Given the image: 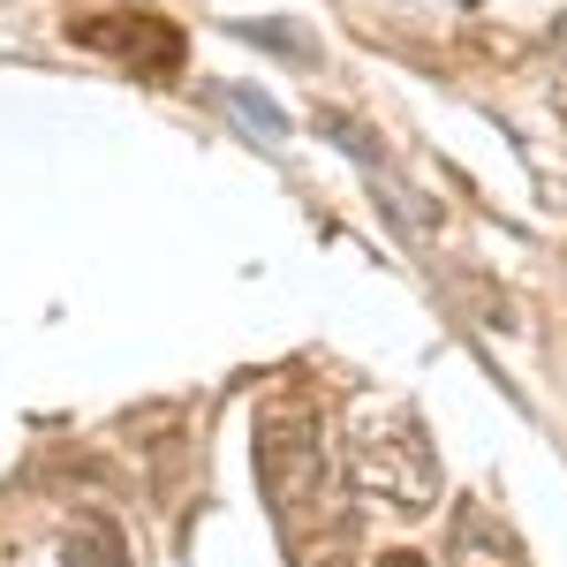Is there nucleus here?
<instances>
[{
  "instance_id": "6",
  "label": "nucleus",
  "mask_w": 567,
  "mask_h": 567,
  "mask_svg": "<svg viewBox=\"0 0 567 567\" xmlns=\"http://www.w3.org/2000/svg\"><path fill=\"white\" fill-rule=\"evenodd\" d=\"M69 567H122V537L106 523H76L69 529Z\"/></svg>"
},
{
  "instance_id": "8",
  "label": "nucleus",
  "mask_w": 567,
  "mask_h": 567,
  "mask_svg": "<svg viewBox=\"0 0 567 567\" xmlns=\"http://www.w3.org/2000/svg\"><path fill=\"white\" fill-rule=\"evenodd\" d=\"M243 39H265V45H280V53H310L296 31H280V23H243Z\"/></svg>"
},
{
  "instance_id": "3",
  "label": "nucleus",
  "mask_w": 567,
  "mask_h": 567,
  "mask_svg": "<svg viewBox=\"0 0 567 567\" xmlns=\"http://www.w3.org/2000/svg\"><path fill=\"white\" fill-rule=\"evenodd\" d=\"M446 567H523V545L484 499H462L446 515Z\"/></svg>"
},
{
  "instance_id": "5",
  "label": "nucleus",
  "mask_w": 567,
  "mask_h": 567,
  "mask_svg": "<svg viewBox=\"0 0 567 567\" xmlns=\"http://www.w3.org/2000/svg\"><path fill=\"white\" fill-rule=\"evenodd\" d=\"M227 106H235V122H243V130H258L265 144H280V136H288V114H280V106H272L265 91H243V84H227Z\"/></svg>"
},
{
  "instance_id": "4",
  "label": "nucleus",
  "mask_w": 567,
  "mask_h": 567,
  "mask_svg": "<svg viewBox=\"0 0 567 567\" xmlns=\"http://www.w3.org/2000/svg\"><path fill=\"white\" fill-rule=\"evenodd\" d=\"M84 45H106V53H130V61H152V69H175V31H159V23H136V31H106V23H84L76 31Z\"/></svg>"
},
{
  "instance_id": "9",
  "label": "nucleus",
  "mask_w": 567,
  "mask_h": 567,
  "mask_svg": "<svg viewBox=\"0 0 567 567\" xmlns=\"http://www.w3.org/2000/svg\"><path fill=\"white\" fill-rule=\"evenodd\" d=\"M379 567H424V560H416V553H386Z\"/></svg>"
},
{
  "instance_id": "1",
  "label": "nucleus",
  "mask_w": 567,
  "mask_h": 567,
  "mask_svg": "<svg viewBox=\"0 0 567 567\" xmlns=\"http://www.w3.org/2000/svg\"><path fill=\"white\" fill-rule=\"evenodd\" d=\"M258 492L272 507V529L296 567L349 560V492L326 454V416L310 393H272L258 409Z\"/></svg>"
},
{
  "instance_id": "7",
  "label": "nucleus",
  "mask_w": 567,
  "mask_h": 567,
  "mask_svg": "<svg viewBox=\"0 0 567 567\" xmlns=\"http://www.w3.org/2000/svg\"><path fill=\"white\" fill-rule=\"evenodd\" d=\"M318 130L326 136H341V144H349L355 159H363V167H371V159H379V144H371V130H355L349 114H333V106H326V114H318Z\"/></svg>"
},
{
  "instance_id": "2",
  "label": "nucleus",
  "mask_w": 567,
  "mask_h": 567,
  "mask_svg": "<svg viewBox=\"0 0 567 567\" xmlns=\"http://www.w3.org/2000/svg\"><path fill=\"white\" fill-rule=\"evenodd\" d=\"M341 477L363 507H386L401 523L432 515L446 477H439V446L424 416L393 393H363L349 409V439H341Z\"/></svg>"
}]
</instances>
